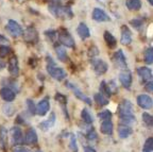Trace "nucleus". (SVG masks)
Here are the masks:
<instances>
[{
    "mask_svg": "<svg viewBox=\"0 0 153 152\" xmlns=\"http://www.w3.org/2000/svg\"><path fill=\"white\" fill-rule=\"evenodd\" d=\"M48 62H47V72L48 74L50 75L53 79L57 81H62L66 78V72H65L63 68H60L57 67L56 64L53 62V60L50 59V57H47Z\"/></svg>",
    "mask_w": 153,
    "mask_h": 152,
    "instance_id": "f257e3e1",
    "label": "nucleus"
},
{
    "mask_svg": "<svg viewBox=\"0 0 153 152\" xmlns=\"http://www.w3.org/2000/svg\"><path fill=\"white\" fill-rule=\"evenodd\" d=\"M57 39L60 40V43L63 46H65V47H68V48L74 47V39L70 35L68 30H66L65 28H60V30L57 31Z\"/></svg>",
    "mask_w": 153,
    "mask_h": 152,
    "instance_id": "f03ea898",
    "label": "nucleus"
},
{
    "mask_svg": "<svg viewBox=\"0 0 153 152\" xmlns=\"http://www.w3.org/2000/svg\"><path fill=\"white\" fill-rule=\"evenodd\" d=\"M10 138H11V143L14 146H18L24 143V136H22V129L19 127H13L10 130Z\"/></svg>",
    "mask_w": 153,
    "mask_h": 152,
    "instance_id": "7ed1b4c3",
    "label": "nucleus"
},
{
    "mask_svg": "<svg viewBox=\"0 0 153 152\" xmlns=\"http://www.w3.org/2000/svg\"><path fill=\"white\" fill-rule=\"evenodd\" d=\"M7 30L13 37H18V36L22 35V33H24V30L20 27V25L17 22H15V20H13V19H10L7 22Z\"/></svg>",
    "mask_w": 153,
    "mask_h": 152,
    "instance_id": "20e7f679",
    "label": "nucleus"
},
{
    "mask_svg": "<svg viewBox=\"0 0 153 152\" xmlns=\"http://www.w3.org/2000/svg\"><path fill=\"white\" fill-rule=\"evenodd\" d=\"M24 39L26 43L28 44H36L38 42V33L34 27L30 26L26 29V31L24 32Z\"/></svg>",
    "mask_w": 153,
    "mask_h": 152,
    "instance_id": "39448f33",
    "label": "nucleus"
},
{
    "mask_svg": "<svg viewBox=\"0 0 153 152\" xmlns=\"http://www.w3.org/2000/svg\"><path fill=\"white\" fill-rule=\"evenodd\" d=\"M66 85H67V87H69L70 89L72 90V93L74 94V96H76L78 99L82 100L83 102L87 103L88 105L91 104V98H88L86 95H84L83 92H81V90H80V88L78 87V86L74 85V84L71 83V82H67Z\"/></svg>",
    "mask_w": 153,
    "mask_h": 152,
    "instance_id": "423d86ee",
    "label": "nucleus"
},
{
    "mask_svg": "<svg viewBox=\"0 0 153 152\" xmlns=\"http://www.w3.org/2000/svg\"><path fill=\"white\" fill-rule=\"evenodd\" d=\"M119 81L124 88L130 89L132 85V74L128 68L121 69L119 74Z\"/></svg>",
    "mask_w": 153,
    "mask_h": 152,
    "instance_id": "0eeeda50",
    "label": "nucleus"
},
{
    "mask_svg": "<svg viewBox=\"0 0 153 152\" xmlns=\"http://www.w3.org/2000/svg\"><path fill=\"white\" fill-rule=\"evenodd\" d=\"M118 114H119V117L133 115V105H132L130 100H122V102L120 103L119 107H118Z\"/></svg>",
    "mask_w": 153,
    "mask_h": 152,
    "instance_id": "6e6552de",
    "label": "nucleus"
},
{
    "mask_svg": "<svg viewBox=\"0 0 153 152\" xmlns=\"http://www.w3.org/2000/svg\"><path fill=\"white\" fill-rule=\"evenodd\" d=\"M91 66L97 75H104L108 69V64L100 59H94L91 61Z\"/></svg>",
    "mask_w": 153,
    "mask_h": 152,
    "instance_id": "1a4fd4ad",
    "label": "nucleus"
},
{
    "mask_svg": "<svg viewBox=\"0 0 153 152\" xmlns=\"http://www.w3.org/2000/svg\"><path fill=\"white\" fill-rule=\"evenodd\" d=\"M7 69L11 76L17 77L19 74V64H18V59L16 55H12L9 59V63H7Z\"/></svg>",
    "mask_w": 153,
    "mask_h": 152,
    "instance_id": "9d476101",
    "label": "nucleus"
},
{
    "mask_svg": "<svg viewBox=\"0 0 153 152\" xmlns=\"http://www.w3.org/2000/svg\"><path fill=\"white\" fill-rule=\"evenodd\" d=\"M137 104L143 110H150L153 107V100L148 95H139L137 97Z\"/></svg>",
    "mask_w": 153,
    "mask_h": 152,
    "instance_id": "9b49d317",
    "label": "nucleus"
},
{
    "mask_svg": "<svg viewBox=\"0 0 153 152\" xmlns=\"http://www.w3.org/2000/svg\"><path fill=\"white\" fill-rule=\"evenodd\" d=\"M93 19L96 20V22H110L111 18L106 13L103 11V10L99 9V7H96L94 9L93 11Z\"/></svg>",
    "mask_w": 153,
    "mask_h": 152,
    "instance_id": "f8f14e48",
    "label": "nucleus"
},
{
    "mask_svg": "<svg viewBox=\"0 0 153 152\" xmlns=\"http://www.w3.org/2000/svg\"><path fill=\"white\" fill-rule=\"evenodd\" d=\"M49 110H50V103H49L48 98H45L38 102L37 107H36V114L39 116H45L49 112Z\"/></svg>",
    "mask_w": 153,
    "mask_h": 152,
    "instance_id": "ddd939ff",
    "label": "nucleus"
},
{
    "mask_svg": "<svg viewBox=\"0 0 153 152\" xmlns=\"http://www.w3.org/2000/svg\"><path fill=\"white\" fill-rule=\"evenodd\" d=\"M38 137H37V133L33 128H30L27 130L26 135L24 137V143L28 144V145H34V144L37 143Z\"/></svg>",
    "mask_w": 153,
    "mask_h": 152,
    "instance_id": "4468645a",
    "label": "nucleus"
},
{
    "mask_svg": "<svg viewBox=\"0 0 153 152\" xmlns=\"http://www.w3.org/2000/svg\"><path fill=\"white\" fill-rule=\"evenodd\" d=\"M0 96L7 102H12L13 100L15 99V97H16L14 90L11 87H7V86H4V87L0 89Z\"/></svg>",
    "mask_w": 153,
    "mask_h": 152,
    "instance_id": "2eb2a0df",
    "label": "nucleus"
},
{
    "mask_svg": "<svg viewBox=\"0 0 153 152\" xmlns=\"http://www.w3.org/2000/svg\"><path fill=\"white\" fill-rule=\"evenodd\" d=\"M72 16H74V13H72L70 7H57V11L55 13V17H61V18H68L71 19Z\"/></svg>",
    "mask_w": 153,
    "mask_h": 152,
    "instance_id": "dca6fc26",
    "label": "nucleus"
},
{
    "mask_svg": "<svg viewBox=\"0 0 153 152\" xmlns=\"http://www.w3.org/2000/svg\"><path fill=\"white\" fill-rule=\"evenodd\" d=\"M114 61H115V63L117 64V66L120 67L121 69L128 68L127 59H126V57H124L123 52H122V50H118L117 52H115Z\"/></svg>",
    "mask_w": 153,
    "mask_h": 152,
    "instance_id": "f3484780",
    "label": "nucleus"
},
{
    "mask_svg": "<svg viewBox=\"0 0 153 152\" xmlns=\"http://www.w3.org/2000/svg\"><path fill=\"white\" fill-rule=\"evenodd\" d=\"M122 45H129L132 42V33L130 31L129 27L122 26L121 27V38H120Z\"/></svg>",
    "mask_w": 153,
    "mask_h": 152,
    "instance_id": "a211bd4d",
    "label": "nucleus"
},
{
    "mask_svg": "<svg viewBox=\"0 0 153 152\" xmlns=\"http://www.w3.org/2000/svg\"><path fill=\"white\" fill-rule=\"evenodd\" d=\"M76 33L81 37V39H86L91 36V31H89L88 27L86 26L84 22H80L78 28H76Z\"/></svg>",
    "mask_w": 153,
    "mask_h": 152,
    "instance_id": "6ab92c4d",
    "label": "nucleus"
},
{
    "mask_svg": "<svg viewBox=\"0 0 153 152\" xmlns=\"http://www.w3.org/2000/svg\"><path fill=\"white\" fill-rule=\"evenodd\" d=\"M54 122H55V114L54 113H52L48 120L41 122V124H38V127H39L43 131H48L49 129H51L53 126H54Z\"/></svg>",
    "mask_w": 153,
    "mask_h": 152,
    "instance_id": "aec40b11",
    "label": "nucleus"
},
{
    "mask_svg": "<svg viewBox=\"0 0 153 152\" xmlns=\"http://www.w3.org/2000/svg\"><path fill=\"white\" fill-rule=\"evenodd\" d=\"M137 74H138V76L140 77L143 81H148L152 78V72L148 67H139L137 69Z\"/></svg>",
    "mask_w": 153,
    "mask_h": 152,
    "instance_id": "412c9836",
    "label": "nucleus"
},
{
    "mask_svg": "<svg viewBox=\"0 0 153 152\" xmlns=\"http://www.w3.org/2000/svg\"><path fill=\"white\" fill-rule=\"evenodd\" d=\"M100 131L105 135H112L113 134V122L110 120H103V122L101 124Z\"/></svg>",
    "mask_w": 153,
    "mask_h": 152,
    "instance_id": "4be33fe9",
    "label": "nucleus"
},
{
    "mask_svg": "<svg viewBox=\"0 0 153 152\" xmlns=\"http://www.w3.org/2000/svg\"><path fill=\"white\" fill-rule=\"evenodd\" d=\"M55 52H56L57 55V59L62 61V62H67V60H68V57H67V52H66V49L63 47L62 45H55Z\"/></svg>",
    "mask_w": 153,
    "mask_h": 152,
    "instance_id": "5701e85b",
    "label": "nucleus"
},
{
    "mask_svg": "<svg viewBox=\"0 0 153 152\" xmlns=\"http://www.w3.org/2000/svg\"><path fill=\"white\" fill-rule=\"evenodd\" d=\"M132 129L130 126H126V124H121V126H119V128H118V135H119L120 138H122V139H124V138H127L128 136H130L132 134Z\"/></svg>",
    "mask_w": 153,
    "mask_h": 152,
    "instance_id": "b1692460",
    "label": "nucleus"
},
{
    "mask_svg": "<svg viewBox=\"0 0 153 152\" xmlns=\"http://www.w3.org/2000/svg\"><path fill=\"white\" fill-rule=\"evenodd\" d=\"M103 37H104V40L105 43L108 44V46L110 48H115L116 46H117V40H116V38L114 37V35L113 34H111L108 31H105L104 32V35H103Z\"/></svg>",
    "mask_w": 153,
    "mask_h": 152,
    "instance_id": "393cba45",
    "label": "nucleus"
},
{
    "mask_svg": "<svg viewBox=\"0 0 153 152\" xmlns=\"http://www.w3.org/2000/svg\"><path fill=\"white\" fill-rule=\"evenodd\" d=\"M126 7L131 11H137L141 7V1L140 0H127Z\"/></svg>",
    "mask_w": 153,
    "mask_h": 152,
    "instance_id": "a878e982",
    "label": "nucleus"
},
{
    "mask_svg": "<svg viewBox=\"0 0 153 152\" xmlns=\"http://www.w3.org/2000/svg\"><path fill=\"white\" fill-rule=\"evenodd\" d=\"M100 92L101 94H102L103 96H105V97H111L112 96V90H111L110 86L106 84V82H104V81H102L100 84Z\"/></svg>",
    "mask_w": 153,
    "mask_h": 152,
    "instance_id": "bb28decb",
    "label": "nucleus"
},
{
    "mask_svg": "<svg viewBox=\"0 0 153 152\" xmlns=\"http://www.w3.org/2000/svg\"><path fill=\"white\" fill-rule=\"evenodd\" d=\"M94 99H95L96 103H98L99 105H108V99L105 96H103L102 94H96L94 96Z\"/></svg>",
    "mask_w": 153,
    "mask_h": 152,
    "instance_id": "cd10ccee",
    "label": "nucleus"
},
{
    "mask_svg": "<svg viewBox=\"0 0 153 152\" xmlns=\"http://www.w3.org/2000/svg\"><path fill=\"white\" fill-rule=\"evenodd\" d=\"M81 117H82V119L84 120V122H85V124H93L94 118H93V116L91 115V113L88 112V110H86V109L82 110Z\"/></svg>",
    "mask_w": 153,
    "mask_h": 152,
    "instance_id": "c85d7f7f",
    "label": "nucleus"
},
{
    "mask_svg": "<svg viewBox=\"0 0 153 152\" xmlns=\"http://www.w3.org/2000/svg\"><path fill=\"white\" fill-rule=\"evenodd\" d=\"M7 132L3 127L0 128V147L4 149L5 148V144H7Z\"/></svg>",
    "mask_w": 153,
    "mask_h": 152,
    "instance_id": "c756f323",
    "label": "nucleus"
},
{
    "mask_svg": "<svg viewBox=\"0 0 153 152\" xmlns=\"http://www.w3.org/2000/svg\"><path fill=\"white\" fill-rule=\"evenodd\" d=\"M55 100H56L57 102H60L61 104L63 105L64 112H65V114H66V116H67V111H66V107H65V105H66V103H67V98L65 97L63 94L56 93V95H55ZM67 117H68V116H67Z\"/></svg>",
    "mask_w": 153,
    "mask_h": 152,
    "instance_id": "7c9ffc66",
    "label": "nucleus"
},
{
    "mask_svg": "<svg viewBox=\"0 0 153 152\" xmlns=\"http://www.w3.org/2000/svg\"><path fill=\"white\" fill-rule=\"evenodd\" d=\"M120 120H121V124L131 126L135 122V117H134V115H128V116L120 117Z\"/></svg>",
    "mask_w": 153,
    "mask_h": 152,
    "instance_id": "2f4dec72",
    "label": "nucleus"
},
{
    "mask_svg": "<svg viewBox=\"0 0 153 152\" xmlns=\"http://www.w3.org/2000/svg\"><path fill=\"white\" fill-rule=\"evenodd\" d=\"M145 63L148 65L153 64V48H148L145 52Z\"/></svg>",
    "mask_w": 153,
    "mask_h": 152,
    "instance_id": "473e14b6",
    "label": "nucleus"
},
{
    "mask_svg": "<svg viewBox=\"0 0 153 152\" xmlns=\"http://www.w3.org/2000/svg\"><path fill=\"white\" fill-rule=\"evenodd\" d=\"M2 112H3V114H4L5 116L11 117V116H13V115H14L15 111H14V107H13L12 105L10 104V103H7L5 105H3Z\"/></svg>",
    "mask_w": 153,
    "mask_h": 152,
    "instance_id": "72a5a7b5",
    "label": "nucleus"
},
{
    "mask_svg": "<svg viewBox=\"0 0 153 152\" xmlns=\"http://www.w3.org/2000/svg\"><path fill=\"white\" fill-rule=\"evenodd\" d=\"M141 117H143V124H147L148 127H153V116L152 115L148 114V113H143Z\"/></svg>",
    "mask_w": 153,
    "mask_h": 152,
    "instance_id": "f704fd0d",
    "label": "nucleus"
},
{
    "mask_svg": "<svg viewBox=\"0 0 153 152\" xmlns=\"http://www.w3.org/2000/svg\"><path fill=\"white\" fill-rule=\"evenodd\" d=\"M46 36H47V38H49V40L50 42H52V43H55L57 39V32L55 31V30H48V31H46Z\"/></svg>",
    "mask_w": 153,
    "mask_h": 152,
    "instance_id": "c9c22d12",
    "label": "nucleus"
},
{
    "mask_svg": "<svg viewBox=\"0 0 153 152\" xmlns=\"http://www.w3.org/2000/svg\"><path fill=\"white\" fill-rule=\"evenodd\" d=\"M26 104H27V107H28V112L30 113V114L31 115L36 114V107H35V105H34L33 100L28 99L26 101Z\"/></svg>",
    "mask_w": 153,
    "mask_h": 152,
    "instance_id": "e433bc0d",
    "label": "nucleus"
},
{
    "mask_svg": "<svg viewBox=\"0 0 153 152\" xmlns=\"http://www.w3.org/2000/svg\"><path fill=\"white\" fill-rule=\"evenodd\" d=\"M98 117L101 120H110V119L112 118V113H111V111H108V110H104V111L99 113Z\"/></svg>",
    "mask_w": 153,
    "mask_h": 152,
    "instance_id": "4c0bfd02",
    "label": "nucleus"
},
{
    "mask_svg": "<svg viewBox=\"0 0 153 152\" xmlns=\"http://www.w3.org/2000/svg\"><path fill=\"white\" fill-rule=\"evenodd\" d=\"M69 148L72 152H78V146H76V136L74 134H71L70 136V144H69Z\"/></svg>",
    "mask_w": 153,
    "mask_h": 152,
    "instance_id": "58836bf2",
    "label": "nucleus"
},
{
    "mask_svg": "<svg viewBox=\"0 0 153 152\" xmlns=\"http://www.w3.org/2000/svg\"><path fill=\"white\" fill-rule=\"evenodd\" d=\"M143 150H146V151H153V137H149L145 142Z\"/></svg>",
    "mask_w": 153,
    "mask_h": 152,
    "instance_id": "ea45409f",
    "label": "nucleus"
},
{
    "mask_svg": "<svg viewBox=\"0 0 153 152\" xmlns=\"http://www.w3.org/2000/svg\"><path fill=\"white\" fill-rule=\"evenodd\" d=\"M130 24L134 27L135 29H140V27L143 25V19H140V18H134L132 19Z\"/></svg>",
    "mask_w": 153,
    "mask_h": 152,
    "instance_id": "a19ab883",
    "label": "nucleus"
},
{
    "mask_svg": "<svg viewBox=\"0 0 153 152\" xmlns=\"http://www.w3.org/2000/svg\"><path fill=\"white\" fill-rule=\"evenodd\" d=\"M98 54H99V49L97 48V46H95V45L91 46V48L88 49V55L89 57H95L96 55H98Z\"/></svg>",
    "mask_w": 153,
    "mask_h": 152,
    "instance_id": "79ce46f5",
    "label": "nucleus"
},
{
    "mask_svg": "<svg viewBox=\"0 0 153 152\" xmlns=\"http://www.w3.org/2000/svg\"><path fill=\"white\" fill-rule=\"evenodd\" d=\"M9 53H10L9 46H0V57H7Z\"/></svg>",
    "mask_w": 153,
    "mask_h": 152,
    "instance_id": "37998d69",
    "label": "nucleus"
},
{
    "mask_svg": "<svg viewBox=\"0 0 153 152\" xmlns=\"http://www.w3.org/2000/svg\"><path fill=\"white\" fill-rule=\"evenodd\" d=\"M12 152H32V151L26 147H17V146H15V147L13 148Z\"/></svg>",
    "mask_w": 153,
    "mask_h": 152,
    "instance_id": "c03bdc74",
    "label": "nucleus"
},
{
    "mask_svg": "<svg viewBox=\"0 0 153 152\" xmlns=\"http://www.w3.org/2000/svg\"><path fill=\"white\" fill-rule=\"evenodd\" d=\"M10 44V40L4 35L0 34V46H7Z\"/></svg>",
    "mask_w": 153,
    "mask_h": 152,
    "instance_id": "a18cd8bd",
    "label": "nucleus"
},
{
    "mask_svg": "<svg viewBox=\"0 0 153 152\" xmlns=\"http://www.w3.org/2000/svg\"><path fill=\"white\" fill-rule=\"evenodd\" d=\"M87 138H88L89 140H94V139H97V134H96V132L94 130H91L87 133Z\"/></svg>",
    "mask_w": 153,
    "mask_h": 152,
    "instance_id": "49530a36",
    "label": "nucleus"
},
{
    "mask_svg": "<svg viewBox=\"0 0 153 152\" xmlns=\"http://www.w3.org/2000/svg\"><path fill=\"white\" fill-rule=\"evenodd\" d=\"M145 88H146L147 92L153 94V81H150V82H148V83L145 85Z\"/></svg>",
    "mask_w": 153,
    "mask_h": 152,
    "instance_id": "de8ad7c7",
    "label": "nucleus"
},
{
    "mask_svg": "<svg viewBox=\"0 0 153 152\" xmlns=\"http://www.w3.org/2000/svg\"><path fill=\"white\" fill-rule=\"evenodd\" d=\"M84 152H96V150L91 147H85L84 148Z\"/></svg>",
    "mask_w": 153,
    "mask_h": 152,
    "instance_id": "09e8293b",
    "label": "nucleus"
},
{
    "mask_svg": "<svg viewBox=\"0 0 153 152\" xmlns=\"http://www.w3.org/2000/svg\"><path fill=\"white\" fill-rule=\"evenodd\" d=\"M4 66H5V63L3 62L2 60H1V57H0V70L2 68H4Z\"/></svg>",
    "mask_w": 153,
    "mask_h": 152,
    "instance_id": "8fccbe9b",
    "label": "nucleus"
},
{
    "mask_svg": "<svg viewBox=\"0 0 153 152\" xmlns=\"http://www.w3.org/2000/svg\"><path fill=\"white\" fill-rule=\"evenodd\" d=\"M147 1H148V2L150 3L151 5H153V0H147Z\"/></svg>",
    "mask_w": 153,
    "mask_h": 152,
    "instance_id": "3c124183",
    "label": "nucleus"
},
{
    "mask_svg": "<svg viewBox=\"0 0 153 152\" xmlns=\"http://www.w3.org/2000/svg\"><path fill=\"white\" fill-rule=\"evenodd\" d=\"M143 152H152V151H146V150H143Z\"/></svg>",
    "mask_w": 153,
    "mask_h": 152,
    "instance_id": "603ef678",
    "label": "nucleus"
},
{
    "mask_svg": "<svg viewBox=\"0 0 153 152\" xmlns=\"http://www.w3.org/2000/svg\"><path fill=\"white\" fill-rule=\"evenodd\" d=\"M37 152H42V151H37Z\"/></svg>",
    "mask_w": 153,
    "mask_h": 152,
    "instance_id": "864d4df0",
    "label": "nucleus"
}]
</instances>
